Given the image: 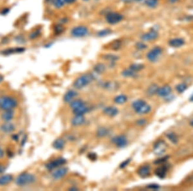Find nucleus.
<instances>
[{
  "instance_id": "1",
  "label": "nucleus",
  "mask_w": 193,
  "mask_h": 191,
  "mask_svg": "<svg viewBox=\"0 0 193 191\" xmlns=\"http://www.w3.org/2000/svg\"><path fill=\"white\" fill-rule=\"evenodd\" d=\"M132 107L138 114H142L149 113L151 110V107L143 100H137L132 104Z\"/></svg>"
},
{
  "instance_id": "2",
  "label": "nucleus",
  "mask_w": 193,
  "mask_h": 191,
  "mask_svg": "<svg viewBox=\"0 0 193 191\" xmlns=\"http://www.w3.org/2000/svg\"><path fill=\"white\" fill-rule=\"evenodd\" d=\"M18 106V101L12 97H0V108L3 110H9Z\"/></svg>"
},
{
  "instance_id": "3",
  "label": "nucleus",
  "mask_w": 193,
  "mask_h": 191,
  "mask_svg": "<svg viewBox=\"0 0 193 191\" xmlns=\"http://www.w3.org/2000/svg\"><path fill=\"white\" fill-rule=\"evenodd\" d=\"M36 181V178L33 175L29 173H23L17 177L16 183L19 186H24L31 184Z\"/></svg>"
},
{
  "instance_id": "4",
  "label": "nucleus",
  "mask_w": 193,
  "mask_h": 191,
  "mask_svg": "<svg viewBox=\"0 0 193 191\" xmlns=\"http://www.w3.org/2000/svg\"><path fill=\"white\" fill-rule=\"evenodd\" d=\"M93 80L92 76L90 74H84L81 75L76 79L74 83V86L76 89H82L88 86Z\"/></svg>"
},
{
  "instance_id": "5",
  "label": "nucleus",
  "mask_w": 193,
  "mask_h": 191,
  "mask_svg": "<svg viewBox=\"0 0 193 191\" xmlns=\"http://www.w3.org/2000/svg\"><path fill=\"white\" fill-rule=\"evenodd\" d=\"M162 54V49L160 46H156L151 50L147 54V59L151 62H157Z\"/></svg>"
},
{
  "instance_id": "6",
  "label": "nucleus",
  "mask_w": 193,
  "mask_h": 191,
  "mask_svg": "<svg viewBox=\"0 0 193 191\" xmlns=\"http://www.w3.org/2000/svg\"><path fill=\"white\" fill-rule=\"evenodd\" d=\"M123 19L124 16L118 12H109L106 16V21L111 25L119 23Z\"/></svg>"
},
{
  "instance_id": "7",
  "label": "nucleus",
  "mask_w": 193,
  "mask_h": 191,
  "mask_svg": "<svg viewBox=\"0 0 193 191\" xmlns=\"http://www.w3.org/2000/svg\"><path fill=\"white\" fill-rule=\"evenodd\" d=\"M88 29L85 26H78L74 27L71 30L72 36L77 37H84L88 34Z\"/></svg>"
},
{
  "instance_id": "8",
  "label": "nucleus",
  "mask_w": 193,
  "mask_h": 191,
  "mask_svg": "<svg viewBox=\"0 0 193 191\" xmlns=\"http://www.w3.org/2000/svg\"><path fill=\"white\" fill-rule=\"evenodd\" d=\"M167 144L163 140H159L154 145V152L157 155H162L166 151Z\"/></svg>"
},
{
  "instance_id": "9",
  "label": "nucleus",
  "mask_w": 193,
  "mask_h": 191,
  "mask_svg": "<svg viewBox=\"0 0 193 191\" xmlns=\"http://www.w3.org/2000/svg\"><path fill=\"white\" fill-rule=\"evenodd\" d=\"M113 142L117 147L119 148H124L127 145V139L124 135H119L113 139Z\"/></svg>"
},
{
  "instance_id": "10",
  "label": "nucleus",
  "mask_w": 193,
  "mask_h": 191,
  "mask_svg": "<svg viewBox=\"0 0 193 191\" xmlns=\"http://www.w3.org/2000/svg\"><path fill=\"white\" fill-rule=\"evenodd\" d=\"M66 162V160L64 158H59L52 162L48 163V164H46V167L48 170H52L55 168L59 167H60L61 165H64Z\"/></svg>"
},
{
  "instance_id": "11",
  "label": "nucleus",
  "mask_w": 193,
  "mask_h": 191,
  "mask_svg": "<svg viewBox=\"0 0 193 191\" xmlns=\"http://www.w3.org/2000/svg\"><path fill=\"white\" fill-rule=\"evenodd\" d=\"M158 37V34L155 30H151L149 32L145 33L141 36V39L144 41H151L157 39Z\"/></svg>"
},
{
  "instance_id": "12",
  "label": "nucleus",
  "mask_w": 193,
  "mask_h": 191,
  "mask_svg": "<svg viewBox=\"0 0 193 191\" xmlns=\"http://www.w3.org/2000/svg\"><path fill=\"white\" fill-rule=\"evenodd\" d=\"M151 168L149 165H144L141 166L138 169V175H139L141 178H146L150 175Z\"/></svg>"
},
{
  "instance_id": "13",
  "label": "nucleus",
  "mask_w": 193,
  "mask_h": 191,
  "mask_svg": "<svg viewBox=\"0 0 193 191\" xmlns=\"http://www.w3.org/2000/svg\"><path fill=\"white\" fill-rule=\"evenodd\" d=\"M171 93V88L168 85H165L161 88H158L157 94L160 97H167L169 95H170Z\"/></svg>"
},
{
  "instance_id": "14",
  "label": "nucleus",
  "mask_w": 193,
  "mask_h": 191,
  "mask_svg": "<svg viewBox=\"0 0 193 191\" xmlns=\"http://www.w3.org/2000/svg\"><path fill=\"white\" fill-rule=\"evenodd\" d=\"M68 169L65 167H62L57 169L52 173V176L54 179H60L66 175Z\"/></svg>"
},
{
  "instance_id": "15",
  "label": "nucleus",
  "mask_w": 193,
  "mask_h": 191,
  "mask_svg": "<svg viewBox=\"0 0 193 191\" xmlns=\"http://www.w3.org/2000/svg\"><path fill=\"white\" fill-rule=\"evenodd\" d=\"M185 44V41L182 38H174L169 41V44L173 48H179Z\"/></svg>"
},
{
  "instance_id": "16",
  "label": "nucleus",
  "mask_w": 193,
  "mask_h": 191,
  "mask_svg": "<svg viewBox=\"0 0 193 191\" xmlns=\"http://www.w3.org/2000/svg\"><path fill=\"white\" fill-rule=\"evenodd\" d=\"M118 113H119V111L115 107H113V106L106 107L104 109V113L108 117H115L118 114Z\"/></svg>"
},
{
  "instance_id": "17",
  "label": "nucleus",
  "mask_w": 193,
  "mask_h": 191,
  "mask_svg": "<svg viewBox=\"0 0 193 191\" xmlns=\"http://www.w3.org/2000/svg\"><path fill=\"white\" fill-rule=\"evenodd\" d=\"M167 172V167L164 165L157 168L156 169V171H155V174H156V175L159 177V178H165V175H166Z\"/></svg>"
},
{
  "instance_id": "18",
  "label": "nucleus",
  "mask_w": 193,
  "mask_h": 191,
  "mask_svg": "<svg viewBox=\"0 0 193 191\" xmlns=\"http://www.w3.org/2000/svg\"><path fill=\"white\" fill-rule=\"evenodd\" d=\"M84 121L85 119L83 115H75V117L71 120V124L73 126H79L83 124Z\"/></svg>"
},
{
  "instance_id": "19",
  "label": "nucleus",
  "mask_w": 193,
  "mask_h": 191,
  "mask_svg": "<svg viewBox=\"0 0 193 191\" xmlns=\"http://www.w3.org/2000/svg\"><path fill=\"white\" fill-rule=\"evenodd\" d=\"M76 96H77V93L76 92L74 91V90H70V91L67 92L64 96V102H70Z\"/></svg>"
},
{
  "instance_id": "20",
  "label": "nucleus",
  "mask_w": 193,
  "mask_h": 191,
  "mask_svg": "<svg viewBox=\"0 0 193 191\" xmlns=\"http://www.w3.org/2000/svg\"><path fill=\"white\" fill-rule=\"evenodd\" d=\"M89 111V108L86 106V104H84L77 108L73 110V112L75 115H83L84 114L86 113Z\"/></svg>"
},
{
  "instance_id": "21",
  "label": "nucleus",
  "mask_w": 193,
  "mask_h": 191,
  "mask_svg": "<svg viewBox=\"0 0 193 191\" xmlns=\"http://www.w3.org/2000/svg\"><path fill=\"white\" fill-rule=\"evenodd\" d=\"M25 50V48H9V49L5 50L3 51V54L4 55H10L12 54H16V53H21Z\"/></svg>"
},
{
  "instance_id": "22",
  "label": "nucleus",
  "mask_w": 193,
  "mask_h": 191,
  "mask_svg": "<svg viewBox=\"0 0 193 191\" xmlns=\"http://www.w3.org/2000/svg\"><path fill=\"white\" fill-rule=\"evenodd\" d=\"M65 145V142L62 138H58L56 140H55L53 144V146L55 149L57 150H61L63 149Z\"/></svg>"
},
{
  "instance_id": "23",
  "label": "nucleus",
  "mask_w": 193,
  "mask_h": 191,
  "mask_svg": "<svg viewBox=\"0 0 193 191\" xmlns=\"http://www.w3.org/2000/svg\"><path fill=\"white\" fill-rule=\"evenodd\" d=\"M1 117H2L3 120H4L6 122L11 120L14 117V112L12 109L6 110L5 112H4L2 114Z\"/></svg>"
},
{
  "instance_id": "24",
  "label": "nucleus",
  "mask_w": 193,
  "mask_h": 191,
  "mask_svg": "<svg viewBox=\"0 0 193 191\" xmlns=\"http://www.w3.org/2000/svg\"><path fill=\"white\" fill-rule=\"evenodd\" d=\"M12 180L11 175H5L0 177V185H5L9 183Z\"/></svg>"
},
{
  "instance_id": "25",
  "label": "nucleus",
  "mask_w": 193,
  "mask_h": 191,
  "mask_svg": "<svg viewBox=\"0 0 193 191\" xmlns=\"http://www.w3.org/2000/svg\"><path fill=\"white\" fill-rule=\"evenodd\" d=\"M1 129L3 131L6 132V133H10V132H12L14 130L15 127L11 123H6L1 126Z\"/></svg>"
},
{
  "instance_id": "26",
  "label": "nucleus",
  "mask_w": 193,
  "mask_h": 191,
  "mask_svg": "<svg viewBox=\"0 0 193 191\" xmlns=\"http://www.w3.org/2000/svg\"><path fill=\"white\" fill-rule=\"evenodd\" d=\"M127 100V97L124 95H120L117 96L114 99L115 102L117 104H124Z\"/></svg>"
},
{
  "instance_id": "27",
  "label": "nucleus",
  "mask_w": 193,
  "mask_h": 191,
  "mask_svg": "<svg viewBox=\"0 0 193 191\" xmlns=\"http://www.w3.org/2000/svg\"><path fill=\"white\" fill-rule=\"evenodd\" d=\"M122 75L125 77H135L137 75V73L132 70L130 68L124 70L122 73Z\"/></svg>"
},
{
  "instance_id": "28",
  "label": "nucleus",
  "mask_w": 193,
  "mask_h": 191,
  "mask_svg": "<svg viewBox=\"0 0 193 191\" xmlns=\"http://www.w3.org/2000/svg\"><path fill=\"white\" fill-rule=\"evenodd\" d=\"M84 104H85V103L83 101H82V100L77 99V100H74L73 102H71V104H70V106H71V107L72 110H74L75 109L77 108V107H80V106H81L82 105H84Z\"/></svg>"
},
{
  "instance_id": "29",
  "label": "nucleus",
  "mask_w": 193,
  "mask_h": 191,
  "mask_svg": "<svg viewBox=\"0 0 193 191\" xmlns=\"http://www.w3.org/2000/svg\"><path fill=\"white\" fill-rule=\"evenodd\" d=\"M158 88H158V86L157 84H154L151 85L147 89V94L149 95H153L156 94V93H157Z\"/></svg>"
},
{
  "instance_id": "30",
  "label": "nucleus",
  "mask_w": 193,
  "mask_h": 191,
  "mask_svg": "<svg viewBox=\"0 0 193 191\" xmlns=\"http://www.w3.org/2000/svg\"><path fill=\"white\" fill-rule=\"evenodd\" d=\"M94 70L97 74H102L106 70V66L104 64L99 63L96 64L94 67Z\"/></svg>"
},
{
  "instance_id": "31",
  "label": "nucleus",
  "mask_w": 193,
  "mask_h": 191,
  "mask_svg": "<svg viewBox=\"0 0 193 191\" xmlns=\"http://www.w3.org/2000/svg\"><path fill=\"white\" fill-rule=\"evenodd\" d=\"M108 134H109L108 129H107L106 128L104 127L99 128L97 132H96V135H97L99 137H104L107 136Z\"/></svg>"
},
{
  "instance_id": "32",
  "label": "nucleus",
  "mask_w": 193,
  "mask_h": 191,
  "mask_svg": "<svg viewBox=\"0 0 193 191\" xmlns=\"http://www.w3.org/2000/svg\"><path fill=\"white\" fill-rule=\"evenodd\" d=\"M167 137L169 140L172 142V143H173L174 144H177V142L178 141V138L177 135L175 133H169L168 134H167Z\"/></svg>"
},
{
  "instance_id": "33",
  "label": "nucleus",
  "mask_w": 193,
  "mask_h": 191,
  "mask_svg": "<svg viewBox=\"0 0 193 191\" xmlns=\"http://www.w3.org/2000/svg\"><path fill=\"white\" fill-rule=\"evenodd\" d=\"M158 3V0H146L145 4L150 8L157 7Z\"/></svg>"
},
{
  "instance_id": "34",
  "label": "nucleus",
  "mask_w": 193,
  "mask_h": 191,
  "mask_svg": "<svg viewBox=\"0 0 193 191\" xmlns=\"http://www.w3.org/2000/svg\"><path fill=\"white\" fill-rule=\"evenodd\" d=\"M129 68L135 72H138L144 68V65L141 64H133L129 67Z\"/></svg>"
},
{
  "instance_id": "35",
  "label": "nucleus",
  "mask_w": 193,
  "mask_h": 191,
  "mask_svg": "<svg viewBox=\"0 0 193 191\" xmlns=\"http://www.w3.org/2000/svg\"><path fill=\"white\" fill-rule=\"evenodd\" d=\"M53 3H54V5L55 6V7H56L57 9H61L63 7V6H64L65 3H66L65 0H54L53 1Z\"/></svg>"
},
{
  "instance_id": "36",
  "label": "nucleus",
  "mask_w": 193,
  "mask_h": 191,
  "mask_svg": "<svg viewBox=\"0 0 193 191\" xmlns=\"http://www.w3.org/2000/svg\"><path fill=\"white\" fill-rule=\"evenodd\" d=\"M187 89V86L185 83H181V84H178L177 87H176V89L177 90V92L180 93L185 92Z\"/></svg>"
},
{
  "instance_id": "37",
  "label": "nucleus",
  "mask_w": 193,
  "mask_h": 191,
  "mask_svg": "<svg viewBox=\"0 0 193 191\" xmlns=\"http://www.w3.org/2000/svg\"><path fill=\"white\" fill-rule=\"evenodd\" d=\"M64 27L59 24V25H56L54 28V32L56 35H60L64 32Z\"/></svg>"
},
{
  "instance_id": "38",
  "label": "nucleus",
  "mask_w": 193,
  "mask_h": 191,
  "mask_svg": "<svg viewBox=\"0 0 193 191\" xmlns=\"http://www.w3.org/2000/svg\"><path fill=\"white\" fill-rule=\"evenodd\" d=\"M41 31L40 29H37L36 30L33 31V32L30 34V38L31 39H36V38L38 37L40 35H41Z\"/></svg>"
},
{
  "instance_id": "39",
  "label": "nucleus",
  "mask_w": 193,
  "mask_h": 191,
  "mask_svg": "<svg viewBox=\"0 0 193 191\" xmlns=\"http://www.w3.org/2000/svg\"><path fill=\"white\" fill-rule=\"evenodd\" d=\"M112 48L113 50H119L120 48V46H121V42H120V41L119 40H117L112 43Z\"/></svg>"
},
{
  "instance_id": "40",
  "label": "nucleus",
  "mask_w": 193,
  "mask_h": 191,
  "mask_svg": "<svg viewBox=\"0 0 193 191\" xmlns=\"http://www.w3.org/2000/svg\"><path fill=\"white\" fill-rule=\"evenodd\" d=\"M110 33H111V30H109V29H105V30H102L99 31L98 32V36H101V37H103V36H108Z\"/></svg>"
},
{
  "instance_id": "41",
  "label": "nucleus",
  "mask_w": 193,
  "mask_h": 191,
  "mask_svg": "<svg viewBox=\"0 0 193 191\" xmlns=\"http://www.w3.org/2000/svg\"><path fill=\"white\" fill-rule=\"evenodd\" d=\"M136 47L137 49L142 50L146 49V48H147V45L146 44H144L143 42H139L137 43Z\"/></svg>"
},
{
  "instance_id": "42",
  "label": "nucleus",
  "mask_w": 193,
  "mask_h": 191,
  "mask_svg": "<svg viewBox=\"0 0 193 191\" xmlns=\"http://www.w3.org/2000/svg\"><path fill=\"white\" fill-rule=\"evenodd\" d=\"M106 57H106L107 59H109L111 61L117 60V59H118L117 56H116V55H106Z\"/></svg>"
},
{
  "instance_id": "43",
  "label": "nucleus",
  "mask_w": 193,
  "mask_h": 191,
  "mask_svg": "<svg viewBox=\"0 0 193 191\" xmlns=\"http://www.w3.org/2000/svg\"><path fill=\"white\" fill-rule=\"evenodd\" d=\"M130 161H131V160H130V159L126 160V161H124V162H122V164H120V168H124V167H126L127 165L129 164V163L130 162Z\"/></svg>"
},
{
  "instance_id": "44",
  "label": "nucleus",
  "mask_w": 193,
  "mask_h": 191,
  "mask_svg": "<svg viewBox=\"0 0 193 191\" xmlns=\"http://www.w3.org/2000/svg\"><path fill=\"white\" fill-rule=\"evenodd\" d=\"M148 188L151 189H154V190H157L160 188L159 185H155V184H152V185H149V186H147Z\"/></svg>"
},
{
  "instance_id": "45",
  "label": "nucleus",
  "mask_w": 193,
  "mask_h": 191,
  "mask_svg": "<svg viewBox=\"0 0 193 191\" xmlns=\"http://www.w3.org/2000/svg\"><path fill=\"white\" fill-rule=\"evenodd\" d=\"M142 0H121V1L125 3H134V2H139Z\"/></svg>"
},
{
  "instance_id": "46",
  "label": "nucleus",
  "mask_w": 193,
  "mask_h": 191,
  "mask_svg": "<svg viewBox=\"0 0 193 191\" xmlns=\"http://www.w3.org/2000/svg\"><path fill=\"white\" fill-rule=\"evenodd\" d=\"M168 158V157L167 156V157H164L163 158H162V159H160V160H157V162H155V164H160V163H162V162H164L167 160V159Z\"/></svg>"
},
{
  "instance_id": "47",
  "label": "nucleus",
  "mask_w": 193,
  "mask_h": 191,
  "mask_svg": "<svg viewBox=\"0 0 193 191\" xmlns=\"http://www.w3.org/2000/svg\"><path fill=\"white\" fill-rule=\"evenodd\" d=\"M146 122V121L145 120H140L137 122V123L139 125H140V126H142V125L145 124Z\"/></svg>"
},
{
  "instance_id": "48",
  "label": "nucleus",
  "mask_w": 193,
  "mask_h": 191,
  "mask_svg": "<svg viewBox=\"0 0 193 191\" xmlns=\"http://www.w3.org/2000/svg\"><path fill=\"white\" fill-rule=\"evenodd\" d=\"M66 1V3H69V4H71V3H74L76 0H65Z\"/></svg>"
},
{
  "instance_id": "49",
  "label": "nucleus",
  "mask_w": 193,
  "mask_h": 191,
  "mask_svg": "<svg viewBox=\"0 0 193 191\" xmlns=\"http://www.w3.org/2000/svg\"><path fill=\"white\" fill-rule=\"evenodd\" d=\"M3 155H4V152H3V151L1 148H0V158H2Z\"/></svg>"
},
{
  "instance_id": "50",
  "label": "nucleus",
  "mask_w": 193,
  "mask_h": 191,
  "mask_svg": "<svg viewBox=\"0 0 193 191\" xmlns=\"http://www.w3.org/2000/svg\"><path fill=\"white\" fill-rule=\"evenodd\" d=\"M169 1L172 3H175L178 1V0H169Z\"/></svg>"
},
{
  "instance_id": "51",
  "label": "nucleus",
  "mask_w": 193,
  "mask_h": 191,
  "mask_svg": "<svg viewBox=\"0 0 193 191\" xmlns=\"http://www.w3.org/2000/svg\"><path fill=\"white\" fill-rule=\"evenodd\" d=\"M3 171H4V168H3L2 166L0 165V173L3 172Z\"/></svg>"
},
{
  "instance_id": "52",
  "label": "nucleus",
  "mask_w": 193,
  "mask_h": 191,
  "mask_svg": "<svg viewBox=\"0 0 193 191\" xmlns=\"http://www.w3.org/2000/svg\"><path fill=\"white\" fill-rule=\"evenodd\" d=\"M189 100H190V101H191V102H193V93H192V95L191 96V97H190V99H189Z\"/></svg>"
},
{
  "instance_id": "53",
  "label": "nucleus",
  "mask_w": 193,
  "mask_h": 191,
  "mask_svg": "<svg viewBox=\"0 0 193 191\" xmlns=\"http://www.w3.org/2000/svg\"><path fill=\"white\" fill-rule=\"evenodd\" d=\"M3 80V77L2 75H0V83L2 82Z\"/></svg>"
},
{
  "instance_id": "54",
  "label": "nucleus",
  "mask_w": 193,
  "mask_h": 191,
  "mask_svg": "<svg viewBox=\"0 0 193 191\" xmlns=\"http://www.w3.org/2000/svg\"><path fill=\"white\" fill-rule=\"evenodd\" d=\"M54 1V0H46V2H50V1Z\"/></svg>"
},
{
  "instance_id": "55",
  "label": "nucleus",
  "mask_w": 193,
  "mask_h": 191,
  "mask_svg": "<svg viewBox=\"0 0 193 191\" xmlns=\"http://www.w3.org/2000/svg\"><path fill=\"white\" fill-rule=\"evenodd\" d=\"M190 124H191V126H192V127H193V120H192V121L191 122Z\"/></svg>"
},
{
  "instance_id": "56",
  "label": "nucleus",
  "mask_w": 193,
  "mask_h": 191,
  "mask_svg": "<svg viewBox=\"0 0 193 191\" xmlns=\"http://www.w3.org/2000/svg\"><path fill=\"white\" fill-rule=\"evenodd\" d=\"M84 1H88V0H84Z\"/></svg>"
}]
</instances>
